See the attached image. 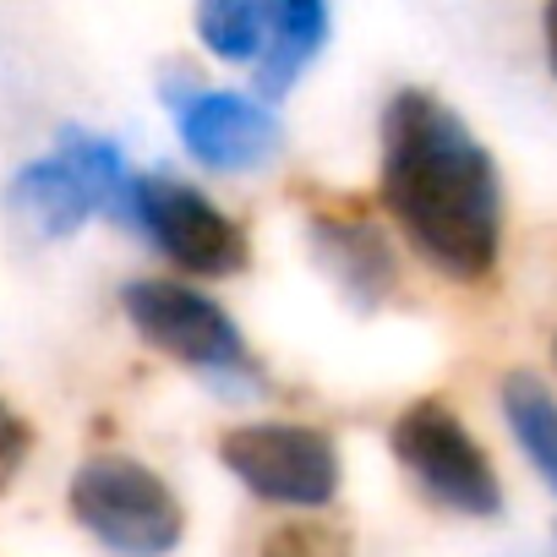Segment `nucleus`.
I'll list each match as a JSON object with an SVG mask.
<instances>
[{"label":"nucleus","instance_id":"f257e3e1","mask_svg":"<svg viewBox=\"0 0 557 557\" xmlns=\"http://www.w3.org/2000/svg\"><path fill=\"white\" fill-rule=\"evenodd\" d=\"M383 208L405 240L459 285H481L503 251V181L481 137L426 88H399L383 110Z\"/></svg>","mask_w":557,"mask_h":557},{"label":"nucleus","instance_id":"f03ea898","mask_svg":"<svg viewBox=\"0 0 557 557\" xmlns=\"http://www.w3.org/2000/svg\"><path fill=\"white\" fill-rule=\"evenodd\" d=\"M121 307H126L132 329L159 356L202 372L208 388L262 394V372L246 356V339H240L235 318L213 296H202L191 285H175V278H132V285L121 290Z\"/></svg>","mask_w":557,"mask_h":557},{"label":"nucleus","instance_id":"7ed1b4c3","mask_svg":"<svg viewBox=\"0 0 557 557\" xmlns=\"http://www.w3.org/2000/svg\"><path fill=\"white\" fill-rule=\"evenodd\" d=\"M66 508L115 557H170L186 535V513L170 481L126 454H99L77 465Z\"/></svg>","mask_w":557,"mask_h":557},{"label":"nucleus","instance_id":"20e7f679","mask_svg":"<svg viewBox=\"0 0 557 557\" xmlns=\"http://www.w3.org/2000/svg\"><path fill=\"white\" fill-rule=\"evenodd\" d=\"M115 224H126L132 235H143L153 251H164L175 268L197 273V278H230L246 268V230L213 208L191 181H175V175H126L115 208H110Z\"/></svg>","mask_w":557,"mask_h":557},{"label":"nucleus","instance_id":"39448f33","mask_svg":"<svg viewBox=\"0 0 557 557\" xmlns=\"http://www.w3.org/2000/svg\"><path fill=\"white\" fill-rule=\"evenodd\" d=\"M126 153L121 143L99 137V132H83V126H66L55 137V153L34 159L17 170L12 181V208L17 219L45 235V240H66L77 235L94 213H110L121 186H126Z\"/></svg>","mask_w":557,"mask_h":557},{"label":"nucleus","instance_id":"423d86ee","mask_svg":"<svg viewBox=\"0 0 557 557\" xmlns=\"http://www.w3.org/2000/svg\"><path fill=\"white\" fill-rule=\"evenodd\" d=\"M388 448L410 470V481L448 513H465V519L503 513V481L486 448L443 399H416L410 410H399V421L388 426Z\"/></svg>","mask_w":557,"mask_h":557},{"label":"nucleus","instance_id":"0eeeda50","mask_svg":"<svg viewBox=\"0 0 557 557\" xmlns=\"http://www.w3.org/2000/svg\"><path fill=\"white\" fill-rule=\"evenodd\" d=\"M219 465L262 503L278 508H329L339 492V448L323 426L301 421H251L219 437Z\"/></svg>","mask_w":557,"mask_h":557},{"label":"nucleus","instance_id":"6e6552de","mask_svg":"<svg viewBox=\"0 0 557 557\" xmlns=\"http://www.w3.org/2000/svg\"><path fill=\"white\" fill-rule=\"evenodd\" d=\"M159 99L175 115V132L186 143V153L219 175H240V170H262L285 153V126L278 115L251 99V94H230V88H202L186 66L164 72Z\"/></svg>","mask_w":557,"mask_h":557},{"label":"nucleus","instance_id":"1a4fd4ad","mask_svg":"<svg viewBox=\"0 0 557 557\" xmlns=\"http://www.w3.org/2000/svg\"><path fill=\"white\" fill-rule=\"evenodd\" d=\"M312 251L329 268L334 285L345 290V301L361 312L383 307L399 285V268H394L383 230L367 213H356V202L345 213H312Z\"/></svg>","mask_w":557,"mask_h":557},{"label":"nucleus","instance_id":"9d476101","mask_svg":"<svg viewBox=\"0 0 557 557\" xmlns=\"http://www.w3.org/2000/svg\"><path fill=\"white\" fill-rule=\"evenodd\" d=\"M329 45V0H268V39H262V55L251 61V83H257V99L273 104L285 99L301 72L323 55Z\"/></svg>","mask_w":557,"mask_h":557},{"label":"nucleus","instance_id":"9b49d317","mask_svg":"<svg viewBox=\"0 0 557 557\" xmlns=\"http://www.w3.org/2000/svg\"><path fill=\"white\" fill-rule=\"evenodd\" d=\"M503 421H508L513 443L524 448L530 470L557 497V394L530 372H508L503 377Z\"/></svg>","mask_w":557,"mask_h":557},{"label":"nucleus","instance_id":"f8f14e48","mask_svg":"<svg viewBox=\"0 0 557 557\" xmlns=\"http://www.w3.org/2000/svg\"><path fill=\"white\" fill-rule=\"evenodd\" d=\"M197 39L230 66H251L268 39V0H197Z\"/></svg>","mask_w":557,"mask_h":557},{"label":"nucleus","instance_id":"ddd939ff","mask_svg":"<svg viewBox=\"0 0 557 557\" xmlns=\"http://www.w3.org/2000/svg\"><path fill=\"white\" fill-rule=\"evenodd\" d=\"M262 557H356L350 535L323 519H290L262 535Z\"/></svg>","mask_w":557,"mask_h":557},{"label":"nucleus","instance_id":"4468645a","mask_svg":"<svg viewBox=\"0 0 557 557\" xmlns=\"http://www.w3.org/2000/svg\"><path fill=\"white\" fill-rule=\"evenodd\" d=\"M28 454H34V426H28L7 399H0V492L17 481V470H23Z\"/></svg>","mask_w":557,"mask_h":557},{"label":"nucleus","instance_id":"2eb2a0df","mask_svg":"<svg viewBox=\"0 0 557 557\" xmlns=\"http://www.w3.org/2000/svg\"><path fill=\"white\" fill-rule=\"evenodd\" d=\"M541 28H546V61H552V77H557V0H546Z\"/></svg>","mask_w":557,"mask_h":557},{"label":"nucleus","instance_id":"dca6fc26","mask_svg":"<svg viewBox=\"0 0 557 557\" xmlns=\"http://www.w3.org/2000/svg\"><path fill=\"white\" fill-rule=\"evenodd\" d=\"M552 356H557V345H552Z\"/></svg>","mask_w":557,"mask_h":557}]
</instances>
